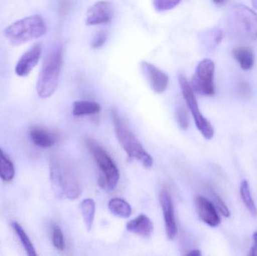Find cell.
<instances>
[{"label": "cell", "instance_id": "cell-1", "mask_svg": "<svg viewBox=\"0 0 257 256\" xmlns=\"http://www.w3.org/2000/svg\"><path fill=\"white\" fill-rule=\"evenodd\" d=\"M50 177L53 190L59 198L75 200L81 195V187L75 174L67 164L60 159H51Z\"/></svg>", "mask_w": 257, "mask_h": 256}, {"label": "cell", "instance_id": "cell-2", "mask_svg": "<svg viewBox=\"0 0 257 256\" xmlns=\"http://www.w3.org/2000/svg\"><path fill=\"white\" fill-rule=\"evenodd\" d=\"M111 117L117 140L128 158L138 161L145 168H151L154 163L152 157L147 153L133 132L126 127L115 108H113L111 111Z\"/></svg>", "mask_w": 257, "mask_h": 256}, {"label": "cell", "instance_id": "cell-3", "mask_svg": "<svg viewBox=\"0 0 257 256\" xmlns=\"http://www.w3.org/2000/svg\"><path fill=\"white\" fill-rule=\"evenodd\" d=\"M63 66V49L58 47L45 59L37 83V93L46 99L54 94L60 81Z\"/></svg>", "mask_w": 257, "mask_h": 256}, {"label": "cell", "instance_id": "cell-4", "mask_svg": "<svg viewBox=\"0 0 257 256\" xmlns=\"http://www.w3.org/2000/svg\"><path fill=\"white\" fill-rule=\"evenodd\" d=\"M46 30L43 18L33 15L14 23L5 30L4 34L12 45H19L42 37Z\"/></svg>", "mask_w": 257, "mask_h": 256}, {"label": "cell", "instance_id": "cell-5", "mask_svg": "<svg viewBox=\"0 0 257 256\" xmlns=\"http://www.w3.org/2000/svg\"><path fill=\"white\" fill-rule=\"evenodd\" d=\"M86 145L90 150L98 166L102 171L99 184L102 189L113 190L120 180V172L117 165L106 150L91 138H86Z\"/></svg>", "mask_w": 257, "mask_h": 256}, {"label": "cell", "instance_id": "cell-6", "mask_svg": "<svg viewBox=\"0 0 257 256\" xmlns=\"http://www.w3.org/2000/svg\"><path fill=\"white\" fill-rule=\"evenodd\" d=\"M178 81H179L180 87L182 90L184 100L193 115L196 127L205 139L211 140L214 137V128L211 126V123L208 122L201 113L197 100L195 96L194 91H193L191 85L189 84L187 78L182 74L178 76Z\"/></svg>", "mask_w": 257, "mask_h": 256}, {"label": "cell", "instance_id": "cell-7", "mask_svg": "<svg viewBox=\"0 0 257 256\" xmlns=\"http://www.w3.org/2000/svg\"><path fill=\"white\" fill-rule=\"evenodd\" d=\"M231 25L238 34L257 39V14L243 5L235 6L230 15Z\"/></svg>", "mask_w": 257, "mask_h": 256}, {"label": "cell", "instance_id": "cell-8", "mask_svg": "<svg viewBox=\"0 0 257 256\" xmlns=\"http://www.w3.org/2000/svg\"><path fill=\"white\" fill-rule=\"evenodd\" d=\"M214 62L210 59H205L198 64L196 72L192 79V88L202 96H211L215 93L214 78Z\"/></svg>", "mask_w": 257, "mask_h": 256}, {"label": "cell", "instance_id": "cell-9", "mask_svg": "<svg viewBox=\"0 0 257 256\" xmlns=\"http://www.w3.org/2000/svg\"><path fill=\"white\" fill-rule=\"evenodd\" d=\"M160 204L164 217L167 238L173 240L178 232L172 197L167 191H162L160 195Z\"/></svg>", "mask_w": 257, "mask_h": 256}, {"label": "cell", "instance_id": "cell-10", "mask_svg": "<svg viewBox=\"0 0 257 256\" xmlns=\"http://www.w3.org/2000/svg\"><path fill=\"white\" fill-rule=\"evenodd\" d=\"M141 68L148 78L152 90L159 94L164 93L169 84L167 74L146 61L142 62Z\"/></svg>", "mask_w": 257, "mask_h": 256}, {"label": "cell", "instance_id": "cell-11", "mask_svg": "<svg viewBox=\"0 0 257 256\" xmlns=\"http://www.w3.org/2000/svg\"><path fill=\"white\" fill-rule=\"evenodd\" d=\"M114 16L112 4L108 1H99L90 8L87 14V24H108Z\"/></svg>", "mask_w": 257, "mask_h": 256}, {"label": "cell", "instance_id": "cell-12", "mask_svg": "<svg viewBox=\"0 0 257 256\" xmlns=\"http://www.w3.org/2000/svg\"><path fill=\"white\" fill-rule=\"evenodd\" d=\"M196 210L199 218L207 225L217 227L220 224V218L217 214L216 207L206 198L197 196L195 198Z\"/></svg>", "mask_w": 257, "mask_h": 256}, {"label": "cell", "instance_id": "cell-13", "mask_svg": "<svg viewBox=\"0 0 257 256\" xmlns=\"http://www.w3.org/2000/svg\"><path fill=\"white\" fill-rule=\"evenodd\" d=\"M42 54V47L36 45L29 50L20 59L15 67V73L20 77H26L34 69L40 60Z\"/></svg>", "mask_w": 257, "mask_h": 256}, {"label": "cell", "instance_id": "cell-14", "mask_svg": "<svg viewBox=\"0 0 257 256\" xmlns=\"http://www.w3.org/2000/svg\"><path fill=\"white\" fill-rule=\"evenodd\" d=\"M126 229L130 232L147 238L153 234L154 225L148 216L141 214L126 224Z\"/></svg>", "mask_w": 257, "mask_h": 256}, {"label": "cell", "instance_id": "cell-15", "mask_svg": "<svg viewBox=\"0 0 257 256\" xmlns=\"http://www.w3.org/2000/svg\"><path fill=\"white\" fill-rule=\"evenodd\" d=\"M30 138L33 144L41 148H49L55 144L57 137L54 134L41 129L34 128L30 131Z\"/></svg>", "mask_w": 257, "mask_h": 256}, {"label": "cell", "instance_id": "cell-16", "mask_svg": "<svg viewBox=\"0 0 257 256\" xmlns=\"http://www.w3.org/2000/svg\"><path fill=\"white\" fill-rule=\"evenodd\" d=\"M101 111L99 104L90 101H76L72 106V114L75 117L97 114Z\"/></svg>", "mask_w": 257, "mask_h": 256}, {"label": "cell", "instance_id": "cell-17", "mask_svg": "<svg viewBox=\"0 0 257 256\" xmlns=\"http://www.w3.org/2000/svg\"><path fill=\"white\" fill-rule=\"evenodd\" d=\"M81 211L86 229L87 231H91L93 220H94L95 213H96V204L94 201L90 198L84 199L81 202Z\"/></svg>", "mask_w": 257, "mask_h": 256}, {"label": "cell", "instance_id": "cell-18", "mask_svg": "<svg viewBox=\"0 0 257 256\" xmlns=\"http://www.w3.org/2000/svg\"><path fill=\"white\" fill-rule=\"evenodd\" d=\"M232 54L243 70H248L253 67L254 58L251 50L247 48H235Z\"/></svg>", "mask_w": 257, "mask_h": 256}, {"label": "cell", "instance_id": "cell-19", "mask_svg": "<svg viewBox=\"0 0 257 256\" xmlns=\"http://www.w3.org/2000/svg\"><path fill=\"white\" fill-rule=\"evenodd\" d=\"M110 211L116 216L121 218H128L132 214V207L124 200L114 198L108 202Z\"/></svg>", "mask_w": 257, "mask_h": 256}, {"label": "cell", "instance_id": "cell-20", "mask_svg": "<svg viewBox=\"0 0 257 256\" xmlns=\"http://www.w3.org/2000/svg\"><path fill=\"white\" fill-rule=\"evenodd\" d=\"M15 170L12 161L0 148V178L5 182H10L15 177Z\"/></svg>", "mask_w": 257, "mask_h": 256}, {"label": "cell", "instance_id": "cell-21", "mask_svg": "<svg viewBox=\"0 0 257 256\" xmlns=\"http://www.w3.org/2000/svg\"><path fill=\"white\" fill-rule=\"evenodd\" d=\"M240 194L244 205L247 207L252 216H257V209L254 201L250 193V185L246 180H242L240 186Z\"/></svg>", "mask_w": 257, "mask_h": 256}, {"label": "cell", "instance_id": "cell-22", "mask_svg": "<svg viewBox=\"0 0 257 256\" xmlns=\"http://www.w3.org/2000/svg\"><path fill=\"white\" fill-rule=\"evenodd\" d=\"M12 226H13L14 230L16 232L17 235L19 237L20 240H21L23 246L25 249L27 255L30 256L37 255L36 249H35L31 240L29 238L28 235H27V233L25 232L22 226L17 222H14L12 223Z\"/></svg>", "mask_w": 257, "mask_h": 256}, {"label": "cell", "instance_id": "cell-23", "mask_svg": "<svg viewBox=\"0 0 257 256\" xmlns=\"http://www.w3.org/2000/svg\"><path fill=\"white\" fill-rule=\"evenodd\" d=\"M221 39L222 32L217 29H214L205 33L204 36V43L205 44L207 48L213 49L220 43Z\"/></svg>", "mask_w": 257, "mask_h": 256}, {"label": "cell", "instance_id": "cell-24", "mask_svg": "<svg viewBox=\"0 0 257 256\" xmlns=\"http://www.w3.org/2000/svg\"><path fill=\"white\" fill-rule=\"evenodd\" d=\"M52 242L53 245L56 249L60 251L64 250L65 246H66L64 236H63V231L59 225H54L53 226Z\"/></svg>", "mask_w": 257, "mask_h": 256}, {"label": "cell", "instance_id": "cell-25", "mask_svg": "<svg viewBox=\"0 0 257 256\" xmlns=\"http://www.w3.org/2000/svg\"><path fill=\"white\" fill-rule=\"evenodd\" d=\"M181 0H153V4L157 12H166L176 7Z\"/></svg>", "mask_w": 257, "mask_h": 256}, {"label": "cell", "instance_id": "cell-26", "mask_svg": "<svg viewBox=\"0 0 257 256\" xmlns=\"http://www.w3.org/2000/svg\"><path fill=\"white\" fill-rule=\"evenodd\" d=\"M176 118L178 124L181 129H187L189 126V117L185 108L182 106H178L176 111Z\"/></svg>", "mask_w": 257, "mask_h": 256}, {"label": "cell", "instance_id": "cell-27", "mask_svg": "<svg viewBox=\"0 0 257 256\" xmlns=\"http://www.w3.org/2000/svg\"><path fill=\"white\" fill-rule=\"evenodd\" d=\"M213 198H214V202L215 204V207L220 210V213L224 216L225 217H229L230 216V211H229V208L226 205L224 202H223L222 198L219 196L217 194L213 193Z\"/></svg>", "mask_w": 257, "mask_h": 256}, {"label": "cell", "instance_id": "cell-28", "mask_svg": "<svg viewBox=\"0 0 257 256\" xmlns=\"http://www.w3.org/2000/svg\"><path fill=\"white\" fill-rule=\"evenodd\" d=\"M107 38H108V36H107V33L105 32L102 31L96 33L91 42L92 48L93 49H97V48L103 46L106 42Z\"/></svg>", "mask_w": 257, "mask_h": 256}, {"label": "cell", "instance_id": "cell-29", "mask_svg": "<svg viewBox=\"0 0 257 256\" xmlns=\"http://www.w3.org/2000/svg\"><path fill=\"white\" fill-rule=\"evenodd\" d=\"M71 8L70 0H60L59 3L58 14L61 18H65L69 13Z\"/></svg>", "mask_w": 257, "mask_h": 256}, {"label": "cell", "instance_id": "cell-30", "mask_svg": "<svg viewBox=\"0 0 257 256\" xmlns=\"http://www.w3.org/2000/svg\"><path fill=\"white\" fill-rule=\"evenodd\" d=\"M253 240H254V245L250 249V255L257 256V231L253 234Z\"/></svg>", "mask_w": 257, "mask_h": 256}, {"label": "cell", "instance_id": "cell-31", "mask_svg": "<svg viewBox=\"0 0 257 256\" xmlns=\"http://www.w3.org/2000/svg\"><path fill=\"white\" fill-rule=\"evenodd\" d=\"M201 252L198 249H193V250L189 251L187 253H186V255H191V256H199L201 255Z\"/></svg>", "mask_w": 257, "mask_h": 256}, {"label": "cell", "instance_id": "cell-32", "mask_svg": "<svg viewBox=\"0 0 257 256\" xmlns=\"http://www.w3.org/2000/svg\"><path fill=\"white\" fill-rule=\"evenodd\" d=\"M212 1L217 5H223L227 2V0H212Z\"/></svg>", "mask_w": 257, "mask_h": 256}, {"label": "cell", "instance_id": "cell-33", "mask_svg": "<svg viewBox=\"0 0 257 256\" xmlns=\"http://www.w3.org/2000/svg\"><path fill=\"white\" fill-rule=\"evenodd\" d=\"M251 3L253 7L257 9V0H251Z\"/></svg>", "mask_w": 257, "mask_h": 256}]
</instances>
